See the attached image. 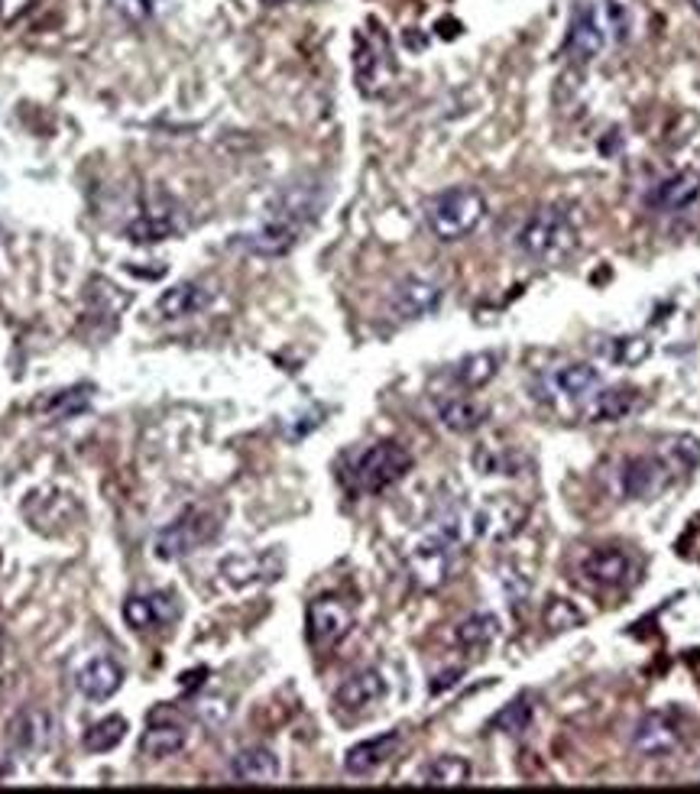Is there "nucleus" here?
<instances>
[{"label": "nucleus", "instance_id": "obj_1", "mask_svg": "<svg viewBox=\"0 0 700 794\" xmlns=\"http://www.w3.org/2000/svg\"><path fill=\"white\" fill-rule=\"evenodd\" d=\"M321 198L308 185H292L270 205V215L247 234H237V247L254 257H285L298 241L302 231L315 221Z\"/></svg>", "mask_w": 700, "mask_h": 794}, {"label": "nucleus", "instance_id": "obj_2", "mask_svg": "<svg viewBox=\"0 0 700 794\" xmlns=\"http://www.w3.org/2000/svg\"><path fill=\"white\" fill-rule=\"evenodd\" d=\"M633 13L623 0H580L570 29L564 39V52L577 62H593L606 52L610 42L629 39Z\"/></svg>", "mask_w": 700, "mask_h": 794}, {"label": "nucleus", "instance_id": "obj_3", "mask_svg": "<svg viewBox=\"0 0 700 794\" xmlns=\"http://www.w3.org/2000/svg\"><path fill=\"white\" fill-rule=\"evenodd\" d=\"M483 218H487V198L474 185H454L425 205V224L444 244L470 237L483 224Z\"/></svg>", "mask_w": 700, "mask_h": 794}, {"label": "nucleus", "instance_id": "obj_4", "mask_svg": "<svg viewBox=\"0 0 700 794\" xmlns=\"http://www.w3.org/2000/svg\"><path fill=\"white\" fill-rule=\"evenodd\" d=\"M457 548H460V523H457V516H447L434 529L425 532L419 541L413 545V551H409V574H413V581L419 587H425V590L441 587L451 577Z\"/></svg>", "mask_w": 700, "mask_h": 794}, {"label": "nucleus", "instance_id": "obj_5", "mask_svg": "<svg viewBox=\"0 0 700 794\" xmlns=\"http://www.w3.org/2000/svg\"><path fill=\"white\" fill-rule=\"evenodd\" d=\"M516 244L526 257L542 260V264H555L561 257H567L577 244V231L570 224V218L558 211V208H542L536 211L516 234Z\"/></svg>", "mask_w": 700, "mask_h": 794}, {"label": "nucleus", "instance_id": "obj_6", "mask_svg": "<svg viewBox=\"0 0 700 794\" xmlns=\"http://www.w3.org/2000/svg\"><path fill=\"white\" fill-rule=\"evenodd\" d=\"M413 471V454L396 441H377L354 464V487L360 493H383Z\"/></svg>", "mask_w": 700, "mask_h": 794}, {"label": "nucleus", "instance_id": "obj_7", "mask_svg": "<svg viewBox=\"0 0 700 794\" xmlns=\"http://www.w3.org/2000/svg\"><path fill=\"white\" fill-rule=\"evenodd\" d=\"M221 532V523L214 513L208 510H188L182 513L175 523H169L165 529L156 535L152 548L162 561H182L188 554H195L198 548H205L208 541H214Z\"/></svg>", "mask_w": 700, "mask_h": 794}, {"label": "nucleus", "instance_id": "obj_8", "mask_svg": "<svg viewBox=\"0 0 700 794\" xmlns=\"http://www.w3.org/2000/svg\"><path fill=\"white\" fill-rule=\"evenodd\" d=\"M354 626V613L341 597H315L305 610V633L311 649H334Z\"/></svg>", "mask_w": 700, "mask_h": 794}, {"label": "nucleus", "instance_id": "obj_9", "mask_svg": "<svg viewBox=\"0 0 700 794\" xmlns=\"http://www.w3.org/2000/svg\"><path fill=\"white\" fill-rule=\"evenodd\" d=\"M681 743H685V730L672 710H652L633 730V749L642 759H668L681 749Z\"/></svg>", "mask_w": 700, "mask_h": 794}, {"label": "nucleus", "instance_id": "obj_10", "mask_svg": "<svg viewBox=\"0 0 700 794\" xmlns=\"http://www.w3.org/2000/svg\"><path fill=\"white\" fill-rule=\"evenodd\" d=\"M526 503H519L516 497H493L487 500L474 516H470V529L477 538H487V541H506L513 538L516 532L526 526Z\"/></svg>", "mask_w": 700, "mask_h": 794}, {"label": "nucleus", "instance_id": "obj_11", "mask_svg": "<svg viewBox=\"0 0 700 794\" xmlns=\"http://www.w3.org/2000/svg\"><path fill=\"white\" fill-rule=\"evenodd\" d=\"M636 564L633 554L623 548H593L584 561H580V574L587 584L603 587V590H616L623 584H629Z\"/></svg>", "mask_w": 700, "mask_h": 794}, {"label": "nucleus", "instance_id": "obj_12", "mask_svg": "<svg viewBox=\"0 0 700 794\" xmlns=\"http://www.w3.org/2000/svg\"><path fill=\"white\" fill-rule=\"evenodd\" d=\"M354 72H357V85H360L364 95H380L390 85L393 72H396V65L390 59V49H386V39L380 42V39L364 36L360 46H357Z\"/></svg>", "mask_w": 700, "mask_h": 794}, {"label": "nucleus", "instance_id": "obj_13", "mask_svg": "<svg viewBox=\"0 0 700 794\" xmlns=\"http://www.w3.org/2000/svg\"><path fill=\"white\" fill-rule=\"evenodd\" d=\"M675 480V474L668 471V464L659 457H633L626 461L623 474H619V484H623V493L633 497V500H649L655 497L659 490H665L668 484Z\"/></svg>", "mask_w": 700, "mask_h": 794}, {"label": "nucleus", "instance_id": "obj_14", "mask_svg": "<svg viewBox=\"0 0 700 794\" xmlns=\"http://www.w3.org/2000/svg\"><path fill=\"white\" fill-rule=\"evenodd\" d=\"M386 697V677L377 668H364L354 671L351 677L341 681V687L334 691V704L347 713H364L370 707H377Z\"/></svg>", "mask_w": 700, "mask_h": 794}, {"label": "nucleus", "instance_id": "obj_15", "mask_svg": "<svg viewBox=\"0 0 700 794\" xmlns=\"http://www.w3.org/2000/svg\"><path fill=\"white\" fill-rule=\"evenodd\" d=\"M700 198V172L695 169H681L668 179H662L652 195H649V205L659 211V215H681L688 208H695Z\"/></svg>", "mask_w": 700, "mask_h": 794}, {"label": "nucleus", "instance_id": "obj_16", "mask_svg": "<svg viewBox=\"0 0 700 794\" xmlns=\"http://www.w3.org/2000/svg\"><path fill=\"white\" fill-rule=\"evenodd\" d=\"M182 228H185L182 211L175 208V201H165L162 198L159 205H152L149 211H143L137 221L127 224V237L134 244H159V241L175 237Z\"/></svg>", "mask_w": 700, "mask_h": 794}, {"label": "nucleus", "instance_id": "obj_17", "mask_svg": "<svg viewBox=\"0 0 700 794\" xmlns=\"http://www.w3.org/2000/svg\"><path fill=\"white\" fill-rule=\"evenodd\" d=\"M124 620L131 630L137 633H149V630H162L175 620L179 607L169 594H134L124 600Z\"/></svg>", "mask_w": 700, "mask_h": 794}, {"label": "nucleus", "instance_id": "obj_18", "mask_svg": "<svg viewBox=\"0 0 700 794\" xmlns=\"http://www.w3.org/2000/svg\"><path fill=\"white\" fill-rule=\"evenodd\" d=\"M280 756L267 746H250V749H241L231 766H228V775L237 782V785H277L280 782Z\"/></svg>", "mask_w": 700, "mask_h": 794}, {"label": "nucleus", "instance_id": "obj_19", "mask_svg": "<svg viewBox=\"0 0 700 794\" xmlns=\"http://www.w3.org/2000/svg\"><path fill=\"white\" fill-rule=\"evenodd\" d=\"M282 574V561L277 554H234L221 561V577L224 584L244 590L254 584H270Z\"/></svg>", "mask_w": 700, "mask_h": 794}, {"label": "nucleus", "instance_id": "obj_20", "mask_svg": "<svg viewBox=\"0 0 700 794\" xmlns=\"http://www.w3.org/2000/svg\"><path fill=\"white\" fill-rule=\"evenodd\" d=\"M441 305V285L425 279V276H409L396 285L393 292V312L403 318V321H416L431 315L434 308Z\"/></svg>", "mask_w": 700, "mask_h": 794}, {"label": "nucleus", "instance_id": "obj_21", "mask_svg": "<svg viewBox=\"0 0 700 794\" xmlns=\"http://www.w3.org/2000/svg\"><path fill=\"white\" fill-rule=\"evenodd\" d=\"M400 743H403V736L393 730V733H383V736H373V740H364V743L351 746L347 756H344V772L357 775V779L373 775L377 769H383L393 759Z\"/></svg>", "mask_w": 700, "mask_h": 794}, {"label": "nucleus", "instance_id": "obj_22", "mask_svg": "<svg viewBox=\"0 0 700 794\" xmlns=\"http://www.w3.org/2000/svg\"><path fill=\"white\" fill-rule=\"evenodd\" d=\"M639 408V390L636 387H610L600 390L584 402V418L593 425H613L629 418Z\"/></svg>", "mask_w": 700, "mask_h": 794}, {"label": "nucleus", "instance_id": "obj_23", "mask_svg": "<svg viewBox=\"0 0 700 794\" xmlns=\"http://www.w3.org/2000/svg\"><path fill=\"white\" fill-rule=\"evenodd\" d=\"M121 684H124V671H121V664L108 659V656H98V659L85 662L78 668V674H75V687L88 700H108V697H114L121 691Z\"/></svg>", "mask_w": 700, "mask_h": 794}, {"label": "nucleus", "instance_id": "obj_24", "mask_svg": "<svg viewBox=\"0 0 700 794\" xmlns=\"http://www.w3.org/2000/svg\"><path fill=\"white\" fill-rule=\"evenodd\" d=\"M214 292L201 282H179L159 295V315L162 318H192L201 315L211 305Z\"/></svg>", "mask_w": 700, "mask_h": 794}, {"label": "nucleus", "instance_id": "obj_25", "mask_svg": "<svg viewBox=\"0 0 700 794\" xmlns=\"http://www.w3.org/2000/svg\"><path fill=\"white\" fill-rule=\"evenodd\" d=\"M52 717L46 713V710H39V707H29V710H23L13 723H10V740H13V746L16 749H23V753H39V749H46L49 743H52Z\"/></svg>", "mask_w": 700, "mask_h": 794}, {"label": "nucleus", "instance_id": "obj_26", "mask_svg": "<svg viewBox=\"0 0 700 794\" xmlns=\"http://www.w3.org/2000/svg\"><path fill=\"white\" fill-rule=\"evenodd\" d=\"M438 422L454 431V435H470L477 431L480 425H487V405H480L477 399L470 396H451V399H438Z\"/></svg>", "mask_w": 700, "mask_h": 794}, {"label": "nucleus", "instance_id": "obj_27", "mask_svg": "<svg viewBox=\"0 0 700 794\" xmlns=\"http://www.w3.org/2000/svg\"><path fill=\"white\" fill-rule=\"evenodd\" d=\"M597 387H600V374L590 364H564L552 374L555 396L567 399V402H587Z\"/></svg>", "mask_w": 700, "mask_h": 794}, {"label": "nucleus", "instance_id": "obj_28", "mask_svg": "<svg viewBox=\"0 0 700 794\" xmlns=\"http://www.w3.org/2000/svg\"><path fill=\"white\" fill-rule=\"evenodd\" d=\"M188 743V730L175 720H159V723H149L146 733L140 740L143 756L149 759H169L175 753H182Z\"/></svg>", "mask_w": 700, "mask_h": 794}, {"label": "nucleus", "instance_id": "obj_29", "mask_svg": "<svg viewBox=\"0 0 700 794\" xmlns=\"http://www.w3.org/2000/svg\"><path fill=\"white\" fill-rule=\"evenodd\" d=\"M474 779V766L460 756H438L431 759L419 775V785L428 789H464Z\"/></svg>", "mask_w": 700, "mask_h": 794}, {"label": "nucleus", "instance_id": "obj_30", "mask_svg": "<svg viewBox=\"0 0 700 794\" xmlns=\"http://www.w3.org/2000/svg\"><path fill=\"white\" fill-rule=\"evenodd\" d=\"M496 636H500V620L490 616V613H474V616H467V620L457 626V633H454L457 646H460L464 652H474V656H483V652L496 643Z\"/></svg>", "mask_w": 700, "mask_h": 794}, {"label": "nucleus", "instance_id": "obj_31", "mask_svg": "<svg viewBox=\"0 0 700 794\" xmlns=\"http://www.w3.org/2000/svg\"><path fill=\"white\" fill-rule=\"evenodd\" d=\"M496 370H500V357L490 351H480V354H470L460 364H454V383L460 390H480L496 377Z\"/></svg>", "mask_w": 700, "mask_h": 794}, {"label": "nucleus", "instance_id": "obj_32", "mask_svg": "<svg viewBox=\"0 0 700 794\" xmlns=\"http://www.w3.org/2000/svg\"><path fill=\"white\" fill-rule=\"evenodd\" d=\"M662 461L668 464V471H672L675 477H678V474H691V471L700 464V441L698 438H688V435L672 438V441L665 444V451H662Z\"/></svg>", "mask_w": 700, "mask_h": 794}, {"label": "nucleus", "instance_id": "obj_33", "mask_svg": "<svg viewBox=\"0 0 700 794\" xmlns=\"http://www.w3.org/2000/svg\"><path fill=\"white\" fill-rule=\"evenodd\" d=\"M127 736V720L124 717H108L101 723H95L88 733H85V749L91 753H111L124 743Z\"/></svg>", "mask_w": 700, "mask_h": 794}, {"label": "nucleus", "instance_id": "obj_34", "mask_svg": "<svg viewBox=\"0 0 700 794\" xmlns=\"http://www.w3.org/2000/svg\"><path fill=\"white\" fill-rule=\"evenodd\" d=\"M529 723H532V700H529V697H516V700H509V704L490 720V730L516 736V733L529 730Z\"/></svg>", "mask_w": 700, "mask_h": 794}, {"label": "nucleus", "instance_id": "obj_35", "mask_svg": "<svg viewBox=\"0 0 700 794\" xmlns=\"http://www.w3.org/2000/svg\"><path fill=\"white\" fill-rule=\"evenodd\" d=\"M91 405V387H75V390H62L46 402V412L56 418H72L78 412H85Z\"/></svg>", "mask_w": 700, "mask_h": 794}, {"label": "nucleus", "instance_id": "obj_36", "mask_svg": "<svg viewBox=\"0 0 700 794\" xmlns=\"http://www.w3.org/2000/svg\"><path fill=\"white\" fill-rule=\"evenodd\" d=\"M649 354H652V344H649L646 338H616V341H613V351H610L613 364H619V367L642 364Z\"/></svg>", "mask_w": 700, "mask_h": 794}, {"label": "nucleus", "instance_id": "obj_37", "mask_svg": "<svg viewBox=\"0 0 700 794\" xmlns=\"http://www.w3.org/2000/svg\"><path fill=\"white\" fill-rule=\"evenodd\" d=\"M580 623H584V616H580L567 600H561V597H555V600L549 603V610H545V626H552L555 633L570 630V626H580Z\"/></svg>", "mask_w": 700, "mask_h": 794}, {"label": "nucleus", "instance_id": "obj_38", "mask_svg": "<svg viewBox=\"0 0 700 794\" xmlns=\"http://www.w3.org/2000/svg\"><path fill=\"white\" fill-rule=\"evenodd\" d=\"M124 20H131V23H146L152 13H156V3L159 0H108Z\"/></svg>", "mask_w": 700, "mask_h": 794}, {"label": "nucleus", "instance_id": "obj_39", "mask_svg": "<svg viewBox=\"0 0 700 794\" xmlns=\"http://www.w3.org/2000/svg\"><path fill=\"white\" fill-rule=\"evenodd\" d=\"M29 3H33V0H0V20H3V23L20 20V16L29 10Z\"/></svg>", "mask_w": 700, "mask_h": 794}, {"label": "nucleus", "instance_id": "obj_40", "mask_svg": "<svg viewBox=\"0 0 700 794\" xmlns=\"http://www.w3.org/2000/svg\"><path fill=\"white\" fill-rule=\"evenodd\" d=\"M688 3H691V7H695V10L700 13V0H688Z\"/></svg>", "mask_w": 700, "mask_h": 794}, {"label": "nucleus", "instance_id": "obj_41", "mask_svg": "<svg viewBox=\"0 0 700 794\" xmlns=\"http://www.w3.org/2000/svg\"><path fill=\"white\" fill-rule=\"evenodd\" d=\"M263 3H270V7H277V3H282V0H263Z\"/></svg>", "mask_w": 700, "mask_h": 794}]
</instances>
